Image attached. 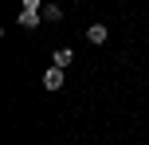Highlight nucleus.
<instances>
[{
    "label": "nucleus",
    "instance_id": "obj_6",
    "mask_svg": "<svg viewBox=\"0 0 149 145\" xmlns=\"http://www.w3.org/2000/svg\"><path fill=\"white\" fill-rule=\"evenodd\" d=\"M24 8H31V12H39V8H43V0H24Z\"/></svg>",
    "mask_w": 149,
    "mask_h": 145
},
{
    "label": "nucleus",
    "instance_id": "obj_3",
    "mask_svg": "<svg viewBox=\"0 0 149 145\" xmlns=\"http://www.w3.org/2000/svg\"><path fill=\"white\" fill-rule=\"evenodd\" d=\"M39 20H43V12H31V8H24V12H20V24H24V28H36Z\"/></svg>",
    "mask_w": 149,
    "mask_h": 145
},
{
    "label": "nucleus",
    "instance_id": "obj_5",
    "mask_svg": "<svg viewBox=\"0 0 149 145\" xmlns=\"http://www.w3.org/2000/svg\"><path fill=\"white\" fill-rule=\"evenodd\" d=\"M39 12H43V20H59V16H63V12H59V8H55V4H43V8H39Z\"/></svg>",
    "mask_w": 149,
    "mask_h": 145
},
{
    "label": "nucleus",
    "instance_id": "obj_4",
    "mask_svg": "<svg viewBox=\"0 0 149 145\" xmlns=\"http://www.w3.org/2000/svg\"><path fill=\"white\" fill-rule=\"evenodd\" d=\"M86 39H90V43H106V28H102V24H94V28L86 31Z\"/></svg>",
    "mask_w": 149,
    "mask_h": 145
},
{
    "label": "nucleus",
    "instance_id": "obj_2",
    "mask_svg": "<svg viewBox=\"0 0 149 145\" xmlns=\"http://www.w3.org/2000/svg\"><path fill=\"white\" fill-rule=\"evenodd\" d=\"M71 59H74V55H71V47H55V55H51V63H55V67H67Z\"/></svg>",
    "mask_w": 149,
    "mask_h": 145
},
{
    "label": "nucleus",
    "instance_id": "obj_1",
    "mask_svg": "<svg viewBox=\"0 0 149 145\" xmlns=\"http://www.w3.org/2000/svg\"><path fill=\"white\" fill-rule=\"evenodd\" d=\"M43 86H47V90H59V86H63V67L51 63V67L43 71Z\"/></svg>",
    "mask_w": 149,
    "mask_h": 145
}]
</instances>
